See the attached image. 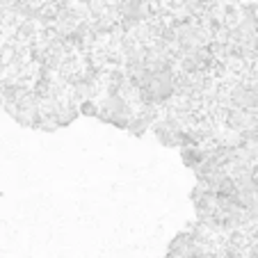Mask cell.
Segmentation results:
<instances>
[{
	"label": "cell",
	"instance_id": "4",
	"mask_svg": "<svg viewBox=\"0 0 258 258\" xmlns=\"http://www.w3.org/2000/svg\"><path fill=\"white\" fill-rule=\"evenodd\" d=\"M78 105H80V117L98 119V112H101L98 101H94V98H85V101H78Z\"/></svg>",
	"mask_w": 258,
	"mask_h": 258
},
{
	"label": "cell",
	"instance_id": "1",
	"mask_svg": "<svg viewBox=\"0 0 258 258\" xmlns=\"http://www.w3.org/2000/svg\"><path fill=\"white\" fill-rule=\"evenodd\" d=\"M98 107H101L98 121L105 123V126H114V128H119V131H128V126H131L133 117H135V112H137L126 96H121V94H117V92H110V89H107V94L98 101Z\"/></svg>",
	"mask_w": 258,
	"mask_h": 258
},
{
	"label": "cell",
	"instance_id": "5",
	"mask_svg": "<svg viewBox=\"0 0 258 258\" xmlns=\"http://www.w3.org/2000/svg\"><path fill=\"white\" fill-rule=\"evenodd\" d=\"M247 258H258V242H251L247 247Z\"/></svg>",
	"mask_w": 258,
	"mask_h": 258
},
{
	"label": "cell",
	"instance_id": "2",
	"mask_svg": "<svg viewBox=\"0 0 258 258\" xmlns=\"http://www.w3.org/2000/svg\"><path fill=\"white\" fill-rule=\"evenodd\" d=\"M183 126V121H180L178 117H174V114H167V117H160L156 123H153L151 133L156 135V140L160 142L162 146H167V149H178V133Z\"/></svg>",
	"mask_w": 258,
	"mask_h": 258
},
{
	"label": "cell",
	"instance_id": "3",
	"mask_svg": "<svg viewBox=\"0 0 258 258\" xmlns=\"http://www.w3.org/2000/svg\"><path fill=\"white\" fill-rule=\"evenodd\" d=\"M210 156V146L201 144V146H187V149H180V162L187 167V169L195 171L199 165H204Z\"/></svg>",
	"mask_w": 258,
	"mask_h": 258
},
{
	"label": "cell",
	"instance_id": "6",
	"mask_svg": "<svg viewBox=\"0 0 258 258\" xmlns=\"http://www.w3.org/2000/svg\"><path fill=\"white\" fill-rule=\"evenodd\" d=\"M0 197H3V195H0Z\"/></svg>",
	"mask_w": 258,
	"mask_h": 258
}]
</instances>
